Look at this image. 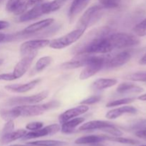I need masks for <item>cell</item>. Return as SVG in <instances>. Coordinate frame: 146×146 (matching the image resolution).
Listing matches in <instances>:
<instances>
[{
    "label": "cell",
    "mask_w": 146,
    "mask_h": 146,
    "mask_svg": "<svg viewBox=\"0 0 146 146\" xmlns=\"http://www.w3.org/2000/svg\"><path fill=\"white\" fill-rule=\"evenodd\" d=\"M61 103L58 101H52L44 104H27L19 105L14 107L13 109L18 117H32L37 116L49 110L58 108Z\"/></svg>",
    "instance_id": "6da1fadb"
},
{
    "label": "cell",
    "mask_w": 146,
    "mask_h": 146,
    "mask_svg": "<svg viewBox=\"0 0 146 146\" xmlns=\"http://www.w3.org/2000/svg\"><path fill=\"white\" fill-rule=\"evenodd\" d=\"M82 58L85 61L86 64L85 68L82 70L80 74L79 78L81 80H86L94 76L104 68L108 56H83Z\"/></svg>",
    "instance_id": "7a4b0ae2"
},
{
    "label": "cell",
    "mask_w": 146,
    "mask_h": 146,
    "mask_svg": "<svg viewBox=\"0 0 146 146\" xmlns=\"http://www.w3.org/2000/svg\"><path fill=\"white\" fill-rule=\"evenodd\" d=\"M108 38L114 49L128 48L139 44L140 41L135 36L128 33H113L108 34Z\"/></svg>",
    "instance_id": "3957f363"
},
{
    "label": "cell",
    "mask_w": 146,
    "mask_h": 146,
    "mask_svg": "<svg viewBox=\"0 0 146 146\" xmlns=\"http://www.w3.org/2000/svg\"><path fill=\"white\" fill-rule=\"evenodd\" d=\"M85 31L84 29L77 28L63 36L51 41L48 46L54 49H62L76 42L82 36Z\"/></svg>",
    "instance_id": "277c9868"
},
{
    "label": "cell",
    "mask_w": 146,
    "mask_h": 146,
    "mask_svg": "<svg viewBox=\"0 0 146 146\" xmlns=\"http://www.w3.org/2000/svg\"><path fill=\"white\" fill-rule=\"evenodd\" d=\"M103 8L101 6H93L88 9L78 21L77 28L86 30L89 26L95 24L102 17Z\"/></svg>",
    "instance_id": "5b68a950"
},
{
    "label": "cell",
    "mask_w": 146,
    "mask_h": 146,
    "mask_svg": "<svg viewBox=\"0 0 146 146\" xmlns=\"http://www.w3.org/2000/svg\"><path fill=\"white\" fill-rule=\"evenodd\" d=\"M48 91H44L37 94L29 96L14 97L7 101L9 106L15 105H27V104H36L46 99L48 96Z\"/></svg>",
    "instance_id": "8992f818"
},
{
    "label": "cell",
    "mask_w": 146,
    "mask_h": 146,
    "mask_svg": "<svg viewBox=\"0 0 146 146\" xmlns=\"http://www.w3.org/2000/svg\"><path fill=\"white\" fill-rule=\"evenodd\" d=\"M36 55L37 51L31 52L27 55L24 56V57L17 63L12 72L16 79L22 77L27 73Z\"/></svg>",
    "instance_id": "52a82bcc"
},
{
    "label": "cell",
    "mask_w": 146,
    "mask_h": 146,
    "mask_svg": "<svg viewBox=\"0 0 146 146\" xmlns=\"http://www.w3.org/2000/svg\"><path fill=\"white\" fill-rule=\"evenodd\" d=\"M48 39H34L29 40L23 43L20 46V52L21 55H27L34 51H38V50L47 46L49 44Z\"/></svg>",
    "instance_id": "ba28073f"
},
{
    "label": "cell",
    "mask_w": 146,
    "mask_h": 146,
    "mask_svg": "<svg viewBox=\"0 0 146 146\" xmlns=\"http://www.w3.org/2000/svg\"><path fill=\"white\" fill-rule=\"evenodd\" d=\"M61 130V127L58 124H51L47 125L44 128H41L36 131H33L26 133V135L21 139L23 140H30L34 138H41V137L51 135L56 133Z\"/></svg>",
    "instance_id": "9c48e42d"
},
{
    "label": "cell",
    "mask_w": 146,
    "mask_h": 146,
    "mask_svg": "<svg viewBox=\"0 0 146 146\" xmlns=\"http://www.w3.org/2000/svg\"><path fill=\"white\" fill-rule=\"evenodd\" d=\"M131 58V54L129 51H124L116 54L113 57L108 56L105 63L104 67L107 68H114L121 67L128 63Z\"/></svg>",
    "instance_id": "30bf717a"
},
{
    "label": "cell",
    "mask_w": 146,
    "mask_h": 146,
    "mask_svg": "<svg viewBox=\"0 0 146 146\" xmlns=\"http://www.w3.org/2000/svg\"><path fill=\"white\" fill-rule=\"evenodd\" d=\"M88 110H89V107L88 106L81 104L78 106L70 108V109L64 111L63 113H61L58 116V121L61 123H64V122L68 121V120L76 118V117L85 113Z\"/></svg>",
    "instance_id": "8fae6325"
},
{
    "label": "cell",
    "mask_w": 146,
    "mask_h": 146,
    "mask_svg": "<svg viewBox=\"0 0 146 146\" xmlns=\"http://www.w3.org/2000/svg\"><path fill=\"white\" fill-rule=\"evenodd\" d=\"M54 19L51 18L41 20V21H37V22L34 23V24H31V25L28 26L26 27L20 34H25V35H28V34H35V33L41 31V30L47 28L48 27L51 26V24L54 23Z\"/></svg>",
    "instance_id": "7c38bea8"
},
{
    "label": "cell",
    "mask_w": 146,
    "mask_h": 146,
    "mask_svg": "<svg viewBox=\"0 0 146 146\" xmlns=\"http://www.w3.org/2000/svg\"><path fill=\"white\" fill-rule=\"evenodd\" d=\"M40 81H41V79L37 78V79H34L33 81H29V82L27 83V84H10V85L6 86L5 89H7V91H11V92L19 93V94L26 93L34 89L39 84Z\"/></svg>",
    "instance_id": "4fadbf2b"
},
{
    "label": "cell",
    "mask_w": 146,
    "mask_h": 146,
    "mask_svg": "<svg viewBox=\"0 0 146 146\" xmlns=\"http://www.w3.org/2000/svg\"><path fill=\"white\" fill-rule=\"evenodd\" d=\"M27 0H9L6 5V9L8 12L16 15H21L27 11Z\"/></svg>",
    "instance_id": "5bb4252c"
},
{
    "label": "cell",
    "mask_w": 146,
    "mask_h": 146,
    "mask_svg": "<svg viewBox=\"0 0 146 146\" xmlns=\"http://www.w3.org/2000/svg\"><path fill=\"white\" fill-rule=\"evenodd\" d=\"M44 11L42 8V4H38L34 6L29 11H25L21 14L19 18V21L20 22H25V21H31V20L36 19L43 15Z\"/></svg>",
    "instance_id": "9a60e30c"
},
{
    "label": "cell",
    "mask_w": 146,
    "mask_h": 146,
    "mask_svg": "<svg viewBox=\"0 0 146 146\" xmlns=\"http://www.w3.org/2000/svg\"><path fill=\"white\" fill-rule=\"evenodd\" d=\"M90 1L91 0H74L68 11V18L70 21H74L76 16L85 9Z\"/></svg>",
    "instance_id": "2e32d148"
},
{
    "label": "cell",
    "mask_w": 146,
    "mask_h": 146,
    "mask_svg": "<svg viewBox=\"0 0 146 146\" xmlns=\"http://www.w3.org/2000/svg\"><path fill=\"white\" fill-rule=\"evenodd\" d=\"M136 113L137 109L134 108L133 106H125L120 107V108L111 110L107 113L106 117L108 119H116L124 114H135Z\"/></svg>",
    "instance_id": "e0dca14e"
},
{
    "label": "cell",
    "mask_w": 146,
    "mask_h": 146,
    "mask_svg": "<svg viewBox=\"0 0 146 146\" xmlns=\"http://www.w3.org/2000/svg\"><path fill=\"white\" fill-rule=\"evenodd\" d=\"M27 133V130L19 129L16 131H13L9 133L1 135V137L0 138V145H4L6 144L10 143L13 141H17V140L21 139L26 135Z\"/></svg>",
    "instance_id": "ac0fdd59"
},
{
    "label": "cell",
    "mask_w": 146,
    "mask_h": 146,
    "mask_svg": "<svg viewBox=\"0 0 146 146\" xmlns=\"http://www.w3.org/2000/svg\"><path fill=\"white\" fill-rule=\"evenodd\" d=\"M113 125V123L105 121H91L83 124L79 127L78 131H94V130H102L106 127Z\"/></svg>",
    "instance_id": "d6986e66"
},
{
    "label": "cell",
    "mask_w": 146,
    "mask_h": 146,
    "mask_svg": "<svg viewBox=\"0 0 146 146\" xmlns=\"http://www.w3.org/2000/svg\"><path fill=\"white\" fill-rule=\"evenodd\" d=\"M117 92L120 94H141L143 91V88L133 83H122L116 89Z\"/></svg>",
    "instance_id": "ffe728a7"
},
{
    "label": "cell",
    "mask_w": 146,
    "mask_h": 146,
    "mask_svg": "<svg viewBox=\"0 0 146 146\" xmlns=\"http://www.w3.org/2000/svg\"><path fill=\"white\" fill-rule=\"evenodd\" d=\"M107 135H91L83 136L77 138L75 141V143L78 145H87V144H96L107 140Z\"/></svg>",
    "instance_id": "44dd1931"
},
{
    "label": "cell",
    "mask_w": 146,
    "mask_h": 146,
    "mask_svg": "<svg viewBox=\"0 0 146 146\" xmlns=\"http://www.w3.org/2000/svg\"><path fill=\"white\" fill-rule=\"evenodd\" d=\"M85 121V118L82 117L74 118L71 120L66 121L61 125V131L64 133H71L75 131L77 126L84 123Z\"/></svg>",
    "instance_id": "7402d4cb"
},
{
    "label": "cell",
    "mask_w": 146,
    "mask_h": 146,
    "mask_svg": "<svg viewBox=\"0 0 146 146\" xmlns=\"http://www.w3.org/2000/svg\"><path fill=\"white\" fill-rule=\"evenodd\" d=\"M117 82L115 78H98L93 83L92 88L95 90L106 89L115 86Z\"/></svg>",
    "instance_id": "603a6c76"
},
{
    "label": "cell",
    "mask_w": 146,
    "mask_h": 146,
    "mask_svg": "<svg viewBox=\"0 0 146 146\" xmlns=\"http://www.w3.org/2000/svg\"><path fill=\"white\" fill-rule=\"evenodd\" d=\"M66 0H53L50 2H46L42 4L43 11L44 14H49L57 11L64 6Z\"/></svg>",
    "instance_id": "cb8c5ba5"
},
{
    "label": "cell",
    "mask_w": 146,
    "mask_h": 146,
    "mask_svg": "<svg viewBox=\"0 0 146 146\" xmlns=\"http://www.w3.org/2000/svg\"><path fill=\"white\" fill-rule=\"evenodd\" d=\"M85 61L81 57L79 59L71 60L69 61H66L61 65V68L63 69H76L85 66Z\"/></svg>",
    "instance_id": "d4e9b609"
},
{
    "label": "cell",
    "mask_w": 146,
    "mask_h": 146,
    "mask_svg": "<svg viewBox=\"0 0 146 146\" xmlns=\"http://www.w3.org/2000/svg\"><path fill=\"white\" fill-rule=\"evenodd\" d=\"M27 144L34 146H59L66 144L65 142L54 140H40L28 142Z\"/></svg>",
    "instance_id": "484cf974"
},
{
    "label": "cell",
    "mask_w": 146,
    "mask_h": 146,
    "mask_svg": "<svg viewBox=\"0 0 146 146\" xmlns=\"http://www.w3.org/2000/svg\"><path fill=\"white\" fill-rule=\"evenodd\" d=\"M52 57L49 56L41 57L36 63L35 70L37 72H41V71H44L47 66H48L52 63Z\"/></svg>",
    "instance_id": "4316f807"
},
{
    "label": "cell",
    "mask_w": 146,
    "mask_h": 146,
    "mask_svg": "<svg viewBox=\"0 0 146 146\" xmlns=\"http://www.w3.org/2000/svg\"><path fill=\"white\" fill-rule=\"evenodd\" d=\"M0 116L6 121H13L18 118L17 113L13 108L11 109H2L0 111Z\"/></svg>",
    "instance_id": "83f0119b"
},
{
    "label": "cell",
    "mask_w": 146,
    "mask_h": 146,
    "mask_svg": "<svg viewBox=\"0 0 146 146\" xmlns=\"http://www.w3.org/2000/svg\"><path fill=\"white\" fill-rule=\"evenodd\" d=\"M133 31L138 36H146V18L136 24L133 29Z\"/></svg>",
    "instance_id": "f1b7e54d"
},
{
    "label": "cell",
    "mask_w": 146,
    "mask_h": 146,
    "mask_svg": "<svg viewBox=\"0 0 146 146\" xmlns=\"http://www.w3.org/2000/svg\"><path fill=\"white\" fill-rule=\"evenodd\" d=\"M107 140L111 141H113V142L120 143L123 144H128V145H136V144L139 143L138 141H135L134 139H131V138H123V137L118 136V137H107Z\"/></svg>",
    "instance_id": "f546056e"
},
{
    "label": "cell",
    "mask_w": 146,
    "mask_h": 146,
    "mask_svg": "<svg viewBox=\"0 0 146 146\" xmlns=\"http://www.w3.org/2000/svg\"><path fill=\"white\" fill-rule=\"evenodd\" d=\"M135 100V98H121L118 100L110 101L109 103L106 104V107H115L119 106L125 105V104H129L133 103Z\"/></svg>",
    "instance_id": "4dcf8cb0"
},
{
    "label": "cell",
    "mask_w": 146,
    "mask_h": 146,
    "mask_svg": "<svg viewBox=\"0 0 146 146\" xmlns=\"http://www.w3.org/2000/svg\"><path fill=\"white\" fill-rule=\"evenodd\" d=\"M125 78L132 81H146V72H137L125 76Z\"/></svg>",
    "instance_id": "1f68e13d"
},
{
    "label": "cell",
    "mask_w": 146,
    "mask_h": 146,
    "mask_svg": "<svg viewBox=\"0 0 146 146\" xmlns=\"http://www.w3.org/2000/svg\"><path fill=\"white\" fill-rule=\"evenodd\" d=\"M100 4L104 8H115L119 6L121 0H98Z\"/></svg>",
    "instance_id": "d6a6232c"
},
{
    "label": "cell",
    "mask_w": 146,
    "mask_h": 146,
    "mask_svg": "<svg viewBox=\"0 0 146 146\" xmlns=\"http://www.w3.org/2000/svg\"><path fill=\"white\" fill-rule=\"evenodd\" d=\"M101 131H104L106 133H108L111 134L112 136L114 137H118V136H121L123 135V133L120 131L119 129L116 128V127L113 125H110V126L106 127V128H103Z\"/></svg>",
    "instance_id": "836d02e7"
},
{
    "label": "cell",
    "mask_w": 146,
    "mask_h": 146,
    "mask_svg": "<svg viewBox=\"0 0 146 146\" xmlns=\"http://www.w3.org/2000/svg\"><path fill=\"white\" fill-rule=\"evenodd\" d=\"M101 96H92L89 97V98L82 101L80 104H83V105H92V104H96V103L99 102V101H101Z\"/></svg>",
    "instance_id": "e575fe53"
},
{
    "label": "cell",
    "mask_w": 146,
    "mask_h": 146,
    "mask_svg": "<svg viewBox=\"0 0 146 146\" xmlns=\"http://www.w3.org/2000/svg\"><path fill=\"white\" fill-rule=\"evenodd\" d=\"M44 126V123L42 122H39V121H34V122H31L27 124L26 125V128L29 131H36V130L40 129V128H43Z\"/></svg>",
    "instance_id": "d590c367"
},
{
    "label": "cell",
    "mask_w": 146,
    "mask_h": 146,
    "mask_svg": "<svg viewBox=\"0 0 146 146\" xmlns=\"http://www.w3.org/2000/svg\"><path fill=\"white\" fill-rule=\"evenodd\" d=\"M14 129V123L13 121H7V123L4 125L2 131H1V135H4L5 134L9 133L12 132Z\"/></svg>",
    "instance_id": "8d00e7d4"
},
{
    "label": "cell",
    "mask_w": 146,
    "mask_h": 146,
    "mask_svg": "<svg viewBox=\"0 0 146 146\" xmlns=\"http://www.w3.org/2000/svg\"><path fill=\"white\" fill-rule=\"evenodd\" d=\"M16 80L14 74L12 73H8V74H0V81H11Z\"/></svg>",
    "instance_id": "74e56055"
},
{
    "label": "cell",
    "mask_w": 146,
    "mask_h": 146,
    "mask_svg": "<svg viewBox=\"0 0 146 146\" xmlns=\"http://www.w3.org/2000/svg\"><path fill=\"white\" fill-rule=\"evenodd\" d=\"M43 0H27V9L29 7L35 6L36 4H38L40 2H41Z\"/></svg>",
    "instance_id": "f35d334b"
},
{
    "label": "cell",
    "mask_w": 146,
    "mask_h": 146,
    "mask_svg": "<svg viewBox=\"0 0 146 146\" xmlns=\"http://www.w3.org/2000/svg\"><path fill=\"white\" fill-rule=\"evenodd\" d=\"M135 135H136V136H138V138L146 139V130H141V131H137V132L135 133Z\"/></svg>",
    "instance_id": "ab89813d"
},
{
    "label": "cell",
    "mask_w": 146,
    "mask_h": 146,
    "mask_svg": "<svg viewBox=\"0 0 146 146\" xmlns=\"http://www.w3.org/2000/svg\"><path fill=\"white\" fill-rule=\"evenodd\" d=\"M9 27V23L7 21L4 20H0V31L3 29H5L7 27Z\"/></svg>",
    "instance_id": "60d3db41"
},
{
    "label": "cell",
    "mask_w": 146,
    "mask_h": 146,
    "mask_svg": "<svg viewBox=\"0 0 146 146\" xmlns=\"http://www.w3.org/2000/svg\"><path fill=\"white\" fill-rule=\"evenodd\" d=\"M139 64L141 65H146V53L143 56L142 58L140 59Z\"/></svg>",
    "instance_id": "b9f144b4"
},
{
    "label": "cell",
    "mask_w": 146,
    "mask_h": 146,
    "mask_svg": "<svg viewBox=\"0 0 146 146\" xmlns=\"http://www.w3.org/2000/svg\"><path fill=\"white\" fill-rule=\"evenodd\" d=\"M7 36L6 34L0 33V43L3 42V41H5L7 40Z\"/></svg>",
    "instance_id": "7bdbcfd3"
},
{
    "label": "cell",
    "mask_w": 146,
    "mask_h": 146,
    "mask_svg": "<svg viewBox=\"0 0 146 146\" xmlns=\"http://www.w3.org/2000/svg\"><path fill=\"white\" fill-rule=\"evenodd\" d=\"M138 99L140 100V101H146V94H143V95L139 96L138 97Z\"/></svg>",
    "instance_id": "ee69618b"
},
{
    "label": "cell",
    "mask_w": 146,
    "mask_h": 146,
    "mask_svg": "<svg viewBox=\"0 0 146 146\" xmlns=\"http://www.w3.org/2000/svg\"><path fill=\"white\" fill-rule=\"evenodd\" d=\"M9 146H34V145H9Z\"/></svg>",
    "instance_id": "f6af8a7d"
},
{
    "label": "cell",
    "mask_w": 146,
    "mask_h": 146,
    "mask_svg": "<svg viewBox=\"0 0 146 146\" xmlns=\"http://www.w3.org/2000/svg\"><path fill=\"white\" fill-rule=\"evenodd\" d=\"M2 63H3V60L2 59H0V66H1V64H2Z\"/></svg>",
    "instance_id": "bcb514c9"
},
{
    "label": "cell",
    "mask_w": 146,
    "mask_h": 146,
    "mask_svg": "<svg viewBox=\"0 0 146 146\" xmlns=\"http://www.w3.org/2000/svg\"><path fill=\"white\" fill-rule=\"evenodd\" d=\"M140 146H146V145H140Z\"/></svg>",
    "instance_id": "7dc6e473"
}]
</instances>
